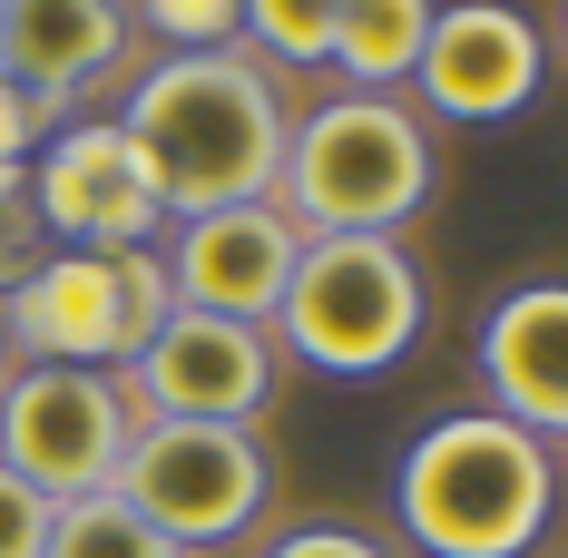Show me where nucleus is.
<instances>
[{"mask_svg":"<svg viewBox=\"0 0 568 558\" xmlns=\"http://www.w3.org/2000/svg\"><path fill=\"white\" fill-rule=\"evenodd\" d=\"M118 128L138 138V158L158 176V206L176 225V216H216V206H265L284 176V128L294 118H284L265 59L186 50L138 79Z\"/></svg>","mask_w":568,"mask_h":558,"instance_id":"obj_1","label":"nucleus"},{"mask_svg":"<svg viewBox=\"0 0 568 558\" xmlns=\"http://www.w3.org/2000/svg\"><path fill=\"white\" fill-rule=\"evenodd\" d=\"M559 500V460L500 412H452L393 470V509L432 558H529Z\"/></svg>","mask_w":568,"mask_h":558,"instance_id":"obj_2","label":"nucleus"},{"mask_svg":"<svg viewBox=\"0 0 568 558\" xmlns=\"http://www.w3.org/2000/svg\"><path fill=\"white\" fill-rule=\"evenodd\" d=\"M422 196H432V128L383 89H343L284 128L275 206L294 216V235H402Z\"/></svg>","mask_w":568,"mask_h":558,"instance_id":"obj_3","label":"nucleus"},{"mask_svg":"<svg viewBox=\"0 0 568 558\" xmlns=\"http://www.w3.org/2000/svg\"><path fill=\"white\" fill-rule=\"evenodd\" d=\"M265 334L334 383H373L422 334V265L402 255V235H304Z\"/></svg>","mask_w":568,"mask_h":558,"instance_id":"obj_4","label":"nucleus"},{"mask_svg":"<svg viewBox=\"0 0 568 558\" xmlns=\"http://www.w3.org/2000/svg\"><path fill=\"white\" fill-rule=\"evenodd\" d=\"M168 314H176V294H168L158 245H118V255L50 245V255H40V275L0 294L10 363H89V373L138 363L148 334H158Z\"/></svg>","mask_w":568,"mask_h":558,"instance_id":"obj_5","label":"nucleus"},{"mask_svg":"<svg viewBox=\"0 0 568 558\" xmlns=\"http://www.w3.org/2000/svg\"><path fill=\"white\" fill-rule=\"evenodd\" d=\"M109 490L158 539H176L196 558V549H226V539H245L265 519L275 470H265V442L235 432V422H138Z\"/></svg>","mask_w":568,"mask_h":558,"instance_id":"obj_6","label":"nucleus"},{"mask_svg":"<svg viewBox=\"0 0 568 558\" xmlns=\"http://www.w3.org/2000/svg\"><path fill=\"white\" fill-rule=\"evenodd\" d=\"M128 392L118 373H89V363H10L0 383V470H20L40 500H89L109 490L118 460H128Z\"/></svg>","mask_w":568,"mask_h":558,"instance_id":"obj_7","label":"nucleus"},{"mask_svg":"<svg viewBox=\"0 0 568 558\" xmlns=\"http://www.w3.org/2000/svg\"><path fill=\"white\" fill-rule=\"evenodd\" d=\"M275 373L284 353L265 324H226V314L176 304L148 334V353L118 363V392H128L138 422H235V432H255V412L275 402Z\"/></svg>","mask_w":568,"mask_h":558,"instance_id":"obj_8","label":"nucleus"},{"mask_svg":"<svg viewBox=\"0 0 568 558\" xmlns=\"http://www.w3.org/2000/svg\"><path fill=\"white\" fill-rule=\"evenodd\" d=\"M30 196H40L50 245H79V255H118V245H158L168 235L158 176H148L138 138L118 118H69V128H50L40 158H30Z\"/></svg>","mask_w":568,"mask_h":558,"instance_id":"obj_9","label":"nucleus"},{"mask_svg":"<svg viewBox=\"0 0 568 558\" xmlns=\"http://www.w3.org/2000/svg\"><path fill=\"white\" fill-rule=\"evenodd\" d=\"M294 255H304V235H294V216L275 196L265 206H216V216H176L158 235L168 294L186 314H226V324H275Z\"/></svg>","mask_w":568,"mask_h":558,"instance_id":"obj_10","label":"nucleus"},{"mask_svg":"<svg viewBox=\"0 0 568 558\" xmlns=\"http://www.w3.org/2000/svg\"><path fill=\"white\" fill-rule=\"evenodd\" d=\"M539 79H549V50H539V30L519 20L510 0H460V10H442L432 40H422V69H412L422 109L460 118V128H490V118L529 109Z\"/></svg>","mask_w":568,"mask_h":558,"instance_id":"obj_11","label":"nucleus"},{"mask_svg":"<svg viewBox=\"0 0 568 558\" xmlns=\"http://www.w3.org/2000/svg\"><path fill=\"white\" fill-rule=\"evenodd\" d=\"M480 392L500 422L568 442V284H510L480 314Z\"/></svg>","mask_w":568,"mask_h":558,"instance_id":"obj_12","label":"nucleus"},{"mask_svg":"<svg viewBox=\"0 0 568 558\" xmlns=\"http://www.w3.org/2000/svg\"><path fill=\"white\" fill-rule=\"evenodd\" d=\"M128 50V0H10L0 10V79L69 109L89 79H109Z\"/></svg>","mask_w":568,"mask_h":558,"instance_id":"obj_13","label":"nucleus"},{"mask_svg":"<svg viewBox=\"0 0 568 558\" xmlns=\"http://www.w3.org/2000/svg\"><path fill=\"white\" fill-rule=\"evenodd\" d=\"M432 20H442V0H343L334 10V69L353 89H383L393 99L402 79L422 69V40H432Z\"/></svg>","mask_w":568,"mask_h":558,"instance_id":"obj_14","label":"nucleus"},{"mask_svg":"<svg viewBox=\"0 0 568 558\" xmlns=\"http://www.w3.org/2000/svg\"><path fill=\"white\" fill-rule=\"evenodd\" d=\"M40 558H186L176 539H158L138 509L118 500V490H89V500H59L50 519V549Z\"/></svg>","mask_w":568,"mask_h":558,"instance_id":"obj_15","label":"nucleus"},{"mask_svg":"<svg viewBox=\"0 0 568 558\" xmlns=\"http://www.w3.org/2000/svg\"><path fill=\"white\" fill-rule=\"evenodd\" d=\"M334 10L343 0H245V40H235V50L265 59V69H324Z\"/></svg>","mask_w":568,"mask_h":558,"instance_id":"obj_16","label":"nucleus"},{"mask_svg":"<svg viewBox=\"0 0 568 558\" xmlns=\"http://www.w3.org/2000/svg\"><path fill=\"white\" fill-rule=\"evenodd\" d=\"M128 20H148V30L168 40V59L235 50V40H245V0H128Z\"/></svg>","mask_w":568,"mask_h":558,"instance_id":"obj_17","label":"nucleus"},{"mask_svg":"<svg viewBox=\"0 0 568 558\" xmlns=\"http://www.w3.org/2000/svg\"><path fill=\"white\" fill-rule=\"evenodd\" d=\"M50 255V225H40V196H30V168H0V294L40 275Z\"/></svg>","mask_w":568,"mask_h":558,"instance_id":"obj_18","label":"nucleus"},{"mask_svg":"<svg viewBox=\"0 0 568 558\" xmlns=\"http://www.w3.org/2000/svg\"><path fill=\"white\" fill-rule=\"evenodd\" d=\"M50 519H59V500H40L20 470H0V558H40L50 549Z\"/></svg>","mask_w":568,"mask_h":558,"instance_id":"obj_19","label":"nucleus"},{"mask_svg":"<svg viewBox=\"0 0 568 558\" xmlns=\"http://www.w3.org/2000/svg\"><path fill=\"white\" fill-rule=\"evenodd\" d=\"M50 128H59V109H50V99H30L20 79H0V168H30Z\"/></svg>","mask_w":568,"mask_h":558,"instance_id":"obj_20","label":"nucleus"},{"mask_svg":"<svg viewBox=\"0 0 568 558\" xmlns=\"http://www.w3.org/2000/svg\"><path fill=\"white\" fill-rule=\"evenodd\" d=\"M265 558H393V549L363 539V529H343V519H314V529H284Z\"/></svg>","mask_w":568,"mask_h":558,"instance_id":"obj_21","label":"nucleus"},{"mask_svg":"<svg viewBox=\"0 0 568 558\" xmlns=\"http://www.w3.org/2000/svg\"><path fill=\"white\" fill-rule=\"evenodd\" d=\"M0 383H10V334H0Z\"/></svg>","mask_w":568,"mask_h":558,"instance_id":"obj_22","label":"nucleus"},{"mask_svg":"<svg viewBox=\"0 0 568 558\" xmlns=\"http://www.w3.org/2000/svg\"><path fill=\"white\" fill-rule=\"evenodd\" d=\"M0 10H10V0H0Z\"/></svg>","mask_w":568,"mask_h":558,"instance_id":"obj_23","label":"nucleus"}]
</instances>
